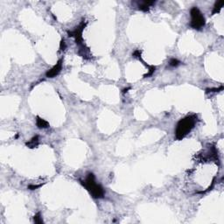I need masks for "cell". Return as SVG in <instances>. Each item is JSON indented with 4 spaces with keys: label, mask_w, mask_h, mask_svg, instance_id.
Wrapping results in <instances>:
<instances>
[{
    "label": "cell",
    "mask_w": 224,
    "mask_h": 224,
    "mask_svg": "<svg viewBox=\"0 0 224 224\" xmlns=\"http://www.w3.org/2000/svg\"><path fill=\"white\" fill-rule=\"evenodd\" d=\"M197 118L195 116H187L180 119L175 130V137L178 140L184 138L194 127Z\"/></svg>",
    "instance_id": "obj_1"
},
{
    "label": "cell",
    "mask_w": 224,
    "mask_h": 224,
    "mask_svg": "<svg viewBox=\"0 0 224 224\" xmlns=\"http://www.w3.org/2000/svg\"><path fill=\"white\" fill-rule=\"evenodd\" d=\"M82 185L91 193L94 198H102L104 195V190L102 187L95 182V179L93 173H88L84 181H81Z\"/></svg>",
    "instance_id": "obj_2"
},
{
    "label": "cell",
    "mask_w": 224,
    "mask_h": 224,
    "mask_svg": "<svg viewBox=\"0 0 224 224\" xmlns=\"http://www.w3.org/2000/svg\"><path fill=\"white\" fill-rule=\"evenodd\" d=\"M191 15V23L190 26L192 28L196 30H200L205 26L206 19L203 16V14L200 13V11L197 7H193L190 11Z\"/></svg>",
    "instance_id": "obj_3"
},
{
    "label": "cell",
    "mask_w": 224,
    "mask_h": 224,
    "mask_svg": "<svg viewBox=\"0 0 224 224\" xmlns=\"http://www.w3.org/2000/svg\"><path fill=\"white\" fill-rule=\"evenodd\" d=\"M87 26V21L86 20H82L81 22V24L74 30V31H67V34L69 37H74L75 39V42L77 45L83 47V40H82V32L84 30V28Z\"/></svg>",
    "instance_id": "obj_4"
},
{
    "label": "cell",
    "mask_w": 224,
    "mask_h": 224,
    "mask_svg": "<svg viewBox=\"0 0 224 224\" xmlns=\"http://www.w3.org/2000/svg\"><path fill=\"white\" fill-rule=\"evenodd\" d=\"M62 69V60H60L55 66H54L50 70H48L46 74L47 77L48 78H54L55 77L57 74H59V73L61 72V70Z\"/></svg>",
    "instance_id": "obj_5"
},
{
    "label": "cell",
    "mask_w": 224,
    "mask_h": 224,
    "mask_svg": "<svg viewBox=\"0 0 224 224\" xmlns=\"http://www.w3.org/2000/svg\"><path fill=\"white\" fill-rule=\"evenodd\" d=\"M155 4V1H142L138 3V7L140 11L148 12L150 7Z\"/></svg>",
    "instance_id": "obj_6"
},
{
    "label": "cell",
    "mask_w": 224,
    "mask_h": 224,
    "mask_svg": "<svg viewBox=\"0 0 224 224\" xmlns=\"http://www.w3.org/2000/svg\"><path fill=\"white\" fill-rule=\"evenodd\" d=\"M36 125L40 129H45V128H48L49 127V124L48 122H47L46 120L40 118V117H37L36 119Z\"/></svg>",
    "instance_id": "obj_7"
},
{
    "label": "cell",
    "mask_w": 224,
    "mask_h": 224,
    "mask_svg": "<svg viewBox=\"0 0 224 224\" xmlns=\"http://www.w3.org/2000/svg\"><path fill=\"white\" fill-rule=\"evenodd\" d=\"M224 5V1H218L214 4V9L212 11V15H214V14H217L220 13L221 9L222 8Z\"/></svg>",
    "instance_id": "obj_8"
},
{
    "label": "cell",
    "mask_w": 224,
    "mask_h": 224,
    "mask_svg": "<svg viewBox=\"0 0 224 224\" xmlns=\"http://www.w3.org/2000/svg\"><path fill=\"white\" fill-rule=\"evenodd\" d=\"M26 145L29 148H35V147H37L38 145H39V136L33 137V138L29 142H27Z\"/></svg>",
    "instance_id": "obj_9"
},
{
    "label": "cell",
    "mask_w": 224,
    "mask_h": 224,
    "mask_svg": "<svg viewBox=\"0 0 224 224\" xmlns=\"http://www.w3.org/2000/svg\"><path fill=\"white\" fill-rule=\"evenodd\" d=\"M34 222L35 223H38V224H41L43 223V220H42V217L40 215V213H38L37 214H35L34 216Z\"/></svg>",
    "instance_id": "obj_10"
},
{
    "label": "cell",
    "mask_w": 224,
    "mask_h": 224,
    "mask_svg": "<svg viewBox=\"0 0 224 224\" xmlns=\"http://www.w3.org/2000/svg\"><path fill=\"white\" fill-rule=\"evenodd\" d=\"M180 64V61H179V60H177V59H171L170 60V61H169V65L171 66V67H177V66H179Z\"/></svg>",
    "instance_id": "obj_11"
},
{
    "label": "cell",
    "mask_w": 224,
    "mask_h": 224,
    "mask_svg": "<svg viewBox=\"0 0 224 224\" xmlns=\"http://www.w3.org/2000/svg\"><path fill=\"white\" fill-rule=\"evenodd\" d=\"M148 67H149V72H148V74H146L144 75V77H145V78L151 76V75H152L153 73L155 72V69H156V67H155L154 66H148Z\"/></svg>",
    "instance_id": "obj_12"
},
{
    "label": "cell",
    "mask_w": 224,
    "mask_h": 224,
    "mask_svg": "<svg viewBox=\"0 0 224 224\" xmlns=\"http://www.w3.org/2000/svg\"><path fill=\"white\" fill-rule=\"evenodd\" d=\"M132 55H133V57L134 58H138L139 60H141V51L140 50H136L133 54H132Z\"/></svg>",
    "instance_id": "obj_13"
},
{
    "label": "cell",
    "mask_w": 224,
    "mask_h": 224,
    "mask_svg": "<svg viewBox=\"0 0 224 224\" xmlns=\"http://www.w3.org/2000/svg\"><path fill=\"white\" fill-rule=\"evenodd\" d=\"M66 48V43H65V40H61V45H60V49L62 51Z\"/></svg>",
    "instance_id": "obj_14"
},
{
    "label": "cell",
    "mask_w": 224,
    "mask_h": 224,
    "mask_svg": "<svg viewBox=\"0 0 224 224\" xmlns=\"http://www.w3.org/2000/svg\"><path fill=\"white\" fill-rule=\"evenodd\" d=\"M129 89H130V88H125V89H124V90H123V92H124V93H126V92H127V91H128V90H129Z\"/></svg>",
    "instance_id": "obj_15"
}]
</instances>
